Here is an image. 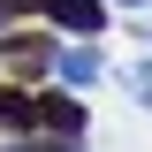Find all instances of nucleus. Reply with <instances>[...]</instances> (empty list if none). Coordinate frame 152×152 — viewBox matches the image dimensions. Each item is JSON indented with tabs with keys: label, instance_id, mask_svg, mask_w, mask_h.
Here are the masks:
<instances>
[{
	"label": "nucleus",
	"instance_id": "nucleus-2",
	"mask_svg": "<svg viewBox=\"0 0 152 152\" xmlns=\"http://www.w3.org/2000/svg\"><path fill=\"white\" fill-rule=\"evenodd\" d=\"M53 69H61V76H69V84H91V76H99V53H61V61H53Z\"/></svg>",
	"mask_w": 152,
	"mask_h": 152
},
{
	"label": "nucleus",
	"instance_id": "nucleus-3",
	"mask_svg": "<svg viewBox=\"0 0 152 152\" xmlns=\"http://www.w3.org/2000/svg\"><path fill=\"white\" fill-rule=\"evenodd\" d=\"M15 152H76V145H15Z\"/></svg>",
	"mask_w": 152,
	"mask_h": 152
},
{
	"label": "nucleus",
	"instance_id": "nucleus-4",
	"mask_svg": "<svg viewBox=\"0 0 152 152\" xmlns=\"http://www.w3.org/2000/svg\"><path fill=\"white\" fill-rule=\"evenodd\" d=\"M129 8H137V0H129Z\"/></svg>",
	"mask_w": 152,
	"mask_h": 152
},
{
	"label": "nucleus",
	"instance_id": "nucleus-1",
	"mask_svg": "<svg viewBox=\"0 0 152 152\" xmlns=\"http://www.w3.org/2000/svg\"><path fill=\"white\" fill-rule=\"evenodd\" d=\"M46 15L69 23L76 38H91V31H99V0H46Z\"/></svg>",
	"mask_w": 152,
	"mask_h": 152
}]
</instances>
